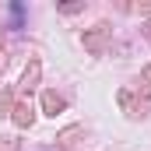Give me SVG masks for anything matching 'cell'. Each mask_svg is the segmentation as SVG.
<instances>
[{
  "label": "cell",
  "instance_id": "2",
  "mask_svg": "<svg viewBox=\"0 0 151 151\" xmlns=\"http://www.w3.org/2000/svg\"><path fill=\"white\" fill-rule=\"evenodd\" d=\"M32 102H18V106H14V123H18V127H28V123H32Z\"/></svg>",
  "mask_w": 151,
  "mask_h": 151
},
{
  "label": "cell",
  "instance_id": "3",
  "mask_svg": "<svg viewBox=\"0 0 151 151\" xmlns=\"http://www.w3.org/2000/svg\"><path fill=\"white\" fill-rule=\"evenodd\" d=\"M42 106H46V113H49V116H56L63 106H67V102H63L56 91H46V95H42Z\"/></svg>",
  "mask_w": 151,
  "mask_h": 151
},
{
  "label": "cell",
  "instance_id": "6",
  "mask_svg": "<svg viewBox=\"0 0 151 151\" xmlns=\"http://www.w3.org/2000/svg\"><path fill=\"white\" fill-rule=\"evenodd\" d=\"M0 53H4V35H0Z\"/></svg>",
  "mask_w": 151,
  "mask_h": 151
},
{
  "label": "cell",
  "instance_id": "4",
  "mask_svg": "<svg viewBox=\"0 0 151 151\" xmlns=\"http://www.w3.org/2000/svg\"><path fill=\"white\" fill-rule=\"evenodd\" d=\"M77 134H81V127H70V130H63V134H60V144H63V148H67V144H74V137Z\"/></svg>",
  "mask_w": 151,
  "mask_h": 151
},
{
  "label": "cell",
  "instance_id": "5",
  "mask_svg": "<svg viewBox=\"0 0 151 151\" xmlns=\"http://www.w3.org/2000/svg\"><path fill=\"white\" fill-rule=\"evenodd\" d=\"M141 81H144V91H148V95H151V67H148V70H144V74H141Z\"/></svg>",
  "mask_w": 151,
  "mask_h": 151
},
{
  "label": "cell",
  "instance_id": "1",
  "mask_svg": "<svg viewBox=\"0 0 151 151\" xmlns=\"http://www.w3.org/2000/svg\"><path fill=\"white\" fill-rule=\"evenodd\" d=\"M106 35H109V25H95V32H91V35H84V46H88L91 53H102Z\"/></svg>",
  "mask_w": 151,
  "mask_h": 151
}]
</instances>
